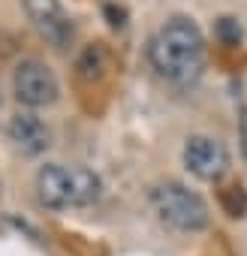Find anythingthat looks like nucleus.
Returning <instances> with one entry per match:
<instances>
[{
  "label": "nucleus",
  "mask_w": 247,
  "mask_h": 256,
  "mask_svg": "<svg viewBox=\"0 0 247 256\" xmlns=\"http://www.w3.org/2000/svg\"><path fill=\"white\" fill-rule=\"evenodd\" d=\"M102 193V181L96 172L84 166H60L48 163L36 172V196L46 208H82L96 202Z\"/></svg>",
  "instance_id": "nucleus-2"
},
{
  "label": "nucleus",
  "mask_w": 247,
  "mask_h": 256,
  "mask_svg": "<svg viewBox=\"0 0 247 256\" xmlns=\"http://www.w3.org/2000/svg\"><path fill=\"white\" fill-rule=\"evenodd\" d=\"M6 136L22 154H30V157H36V154H42L48 148V126L30 112H18V114L10 118Z\"/></svg>",
  "instance_id": "nucleus-7"
},
{
  "label": "nucleus",
  "mask_w": 247,
  "mask_h": 256,
  "mask_svg": "<svg viewBox=\"0 0 247 256\" xmlns=\"http://www.w3.org/2000/svg\"><path fill=\"white\" fill-rule=\"evenodd\" d=\"M151 64L175 88H193L205 72V40L193 18H169L151 40Z\"/></svg>",
  "instance_id": "nucleus-1"
},
{
  "label": "nucleus",
  "mask_w": 247,
  "mask_h": 256,
  "mask_svg": "<svg viewBox=\"0 0 247 256\" xmlns=\"http://www.w3.org/2000/svg\"><path fill=\"white\" fill-rule=\"evenodd\" d=\"M184 163L187 169L202 181H220L229 169V151L208 136H193L184 145Z\"/></svg>",
  "instance_id": "nucleus-6"
},
{
  "label": "nucleus",
  "mask_w": 247,
  "mask_h": 256,
  "mask_svg": "<svg viewBox=\"0 0 247 256\" xmlns=\"http://www.w3.org/2000/svg\"><path fill=\"white\" fill-rule=\"evenodd\" d=\"M106 66H108V52H106L100 42L88 46V48L82 52V58H78V76H82L84 82H96V78H102Z\"/></svg>",
  "instance_id": "nucleus-8"
},
{
  "label": "nucleus",
  "mask_w": 247,
  "mask_h": 256,
  "mask_svg": "<svg viewBox=\"0 0 247 256\" xmlns=\"http://www.w3.org/2000/svg\"><path fill=\"white\" fill-rule=\"evenodd\" d=\"M238 139H241V151L247 157V108L241 112V124H238Z\"/></svg>",
  "instance_id": "nucleus-12"
},
{
  "label": "nucleus",
  "mask_w": 247,
  "mask_h": 256,
  "mask_svg": "<svg viewBox=\"0 0 247 256\" xmlns=\"http://www.w3.org/2000/svg\"><path fill=\"white\" fill-rule=\"evenodd\" d=\"M214 34H217V40H220L223 46H229V48L241 46V36H244V30H241L238 18H232V16H223V18H217V24H214Z\"/></svg>",
  "instance_id": "nucleus-10"
},
{
  "label": "nucleus",
  "mask_w": 247,
  "mask_h": 256,
  "mask_svg": "<svg viewBox=\"0 0 247 256\" xmlns=\"http://www.w3.org/2000/svg\"><path fill=\"white\" fill-rule=\"evenodd\" d=\"M106 16H108L112 28H124V24H127V12H124L120 6H114V4H106Z\"/></svg>",
  "instance_id": "nucleus-11"
},
{
  "label": "nucleus",
  "mask_w": 247,
  "mask_h": 256,
  "mask_svg": "<svg viewBox=\"0 0 247 256\" xmlns=\"http://www.w3.org/2000/svg\"><path fill=\"white\" fill-rule=\"evenodd\" d=\"M151 202H154V211L160 214V220H166L169 226H175L181 232H199L208 226V205L202 202L199 193L187 190L178 181H166V184L154 187Z\"/></svg>",
  "instance_id": "nucleus-3"
},
{
  "label": "nucleus",
  "mask_w": 247,
  "mask_h": 256,
  "mask_svg": "<svg viewBox=\"0 0 247 256\" xmlns=\"http://www.w3.org/2000/svg\"><path fill=\"white\" fill-rule=\"evenodd\" d=\"M220 205L229 217H244L247 214V190L241 184H232L220 193Z\"/></svg>",
  "instance_id": "nucleus-9"
},
{
  "label": "nucleus",
  "mask_w": 247,
  "mask_h": 256,
  "mask_svg": "<svg viewBox=\"0 0 247 256\" xmlns=\"http://www.w3.org/2000/svg\"><path fill=\"white\" fill-rule=\"evenodd\" d=\"M12 94L18 102L30 106V108H42L52 106L60 94V84L54 78V72L40 64V60H22L12 72Z\"/></svg>",
  "instance_id": "nucleus-4"
},
{
  "label": "nucleus",
  "mask_w": 247,
  "mask_h": 256,
  "mask_svg": "<svg viewBox=\"0 0 247 256\" xmlns=\"http://www.w3.org/2000/svg\"><path fill=\"white\" fill-rule=\"evenodd\" d=\"M24 10H28V18L34 22V28L40 30V36L54 46V48H70L72 36H76V28L70 22V16L64 12L60 0H24Z\"/></svg>",
  "instance_id": "nucleus-5"
}]
</instances>
